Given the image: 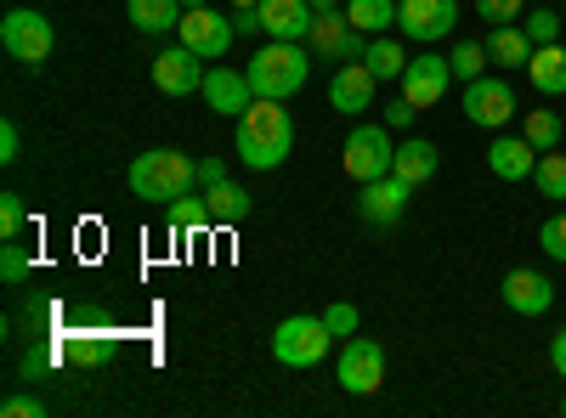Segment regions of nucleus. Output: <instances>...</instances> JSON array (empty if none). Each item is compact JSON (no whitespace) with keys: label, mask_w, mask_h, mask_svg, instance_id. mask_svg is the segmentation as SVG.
<instances>
[{"label":"nucleus","mask_w":566,"mask_h":418,"mask_svg":"<svg viewBox=\"0 0 566 418\" xmlns=\"http://www.w3.org/2000/svg\"><path fill=\"white\" fill-rule=\"evenodd\" d=\"M408 181L402 175H380V181H363V193H357V215L368 226H397L402 210H408Z\"/></svg>","instance_id":"dca6fc26"},{"label":"nucleus","mask_w":566,"mask_h":418,"mask_svg":"<svg viewBox=\"0 0 566 418\" xmlns=\"http://www.w3.org/2000/svg\"><path fill=\"white\" fill-rule=\"evenodd\" d=\"M29 271H34V266H29V249H23L18 238L0 244V283H23Z\"/></svg>","instance_id":"473e14b6"},{"label":"nucleus","mask_w":566,"mask_h":418,"mask_svg":"<svg viewBox=\"0 0 566 418\" xmlns=\"http://www.w3.org/2000/svg\"><path fill=\"white\" fill-rule=\"evenodd\" d=\"M193 181H199L205 193L221 187V181H227V159H199V164H193Z\"/></svg>","instance_id":"58836bf2"},{"label":"nucleus","mask_w":566,"mask_h":418,"mask_svg":"<svg viewBox=\"0 0 566 418\" xmlns=\"http://www.w3.org/2000/svg\"><path fill=\"white\" fill-rule=\"evenodd\" d=\"M193 164L199 159H187L181 148H148V153H136L130 170H125V187L136 199H148V204H176L199 187L193 181Z\"/></svg>","instance_id":"f03ea898"},{"label":"nucleus","mask_w":566,"mask_h":418,"mask_svg":"<svg viewBox=\"0 0 566 418\" xmlns=\"http://www.w3.org/2000/svg\"><path fill=\"white\" fill-rule=\"evenodd\" d=\"M522 29H527V40H533V45H549V40H560V34H566V18H560V12H549V7H533V18H522Z\"/></svg>","instance_id":"2f4dec72"},{"label":"nucleus","mask_w":566,"mask_h":418,"mask_svg":"<svg viewBox=\"0 0 566 418\" xmlns=\"http://www.w3.org/2000/svg\"><path fill=\"white\" fill-rule=\"evenodd\" d=\"M538 249H544L549 260H560V266H566V210H560V215H549V221L538 226Z\"/></svg>","instance_id":"72a5a7b5"},{"label":"nucleus","mask_w":566,"mask_h":418,"mask_svg":"<svg viewBox=\"0 0 566 418\" xmlns=\"http://www.w3.org/2000/svg\"><path fill=\"white\" fill-rule=\"evenodd\" d=\"M176 40L187 45V52H199L205 63H221L227 45L239 40V29H232V18H216L210 7H187L181 23H176Z\"/></svg>","instance_id":"1a4fd4ad"},{"label":"nucleus","mask_w":566,"mask_h":418,"mask_svg":"<svg viewBox=\"0 0 566 418\" xmlns=\"http://www.w3.org/2000/svg\"><path fill=\"white\" fill-rule=\"evenodd\" d=\"M527 74H533V90H538V97H566V45H560V40L533 45Z\"/></svg>","instance_id":"412c9836"},{"label":"nucleus","mask_w":566,"mask_h":418,"mask_svg":"<svg viewBox=\"0 0 566 418\" xmlns=\"http://www.w3.org/2000/svg\"><path fill=\"white\" fill-rule=\"evenodd\" d=\"M328 345H335V334H328L323 317H283L272 334V356L283 367H317L328 356Z\"/></svg>","instance_id":"423d86ee"},{"label":"nucleus","mask_w":566,"mask_h":418,"mask_svg":"<svg viewBox=\"0 0 566 418\" xmlns=\"http://www.w3.org/2000/svg\"><path fill=\"white\" fill-rule=\"evenodd\" d=\"M413 114H419V108H413V103L402 97V90H397V97L380 108V125H391V130H408V125H413Z\"/></svg>","instance_id":"4c0bfd02"},{"label":"nucleus","mask_w":566,"mask_h":418,"mask_svg":"<svg viewBox=\"0 0 566 418\" xmlns=\"http://www.w3.org/2000/svg\"><path fill=\"white\" fill-rule=\"evenodd\" d=\"M328 7H340V0H312V12H328Z\"/></svg>","instance_id":"a18cd8bd"},{"label":"nucleus","mask_w":566,"mask_h":418,"mask_svg":"<svg viewBox=\"0 0 566 418\" xmlns=\"http://www.w3.org/2000/svg\"><path fill=\"white\" fill-rule=\"evenodd\" d=\"M232 29H239V34H266V29H261V7H244V12H232Z\"/></svg>","instance_id":"a19ab883"},{"label":"nucleus","mask_w":566,"mask_h":418,"mask_svg":"<svg viewBox=\"0 0 566 418\" xmlns=\"http://www.w3.org/2000/svg\"><path fill=\"white\" fill-rule=\"evenodd\" d=\"M453 29H459V0H397V34L437 45Z\"/></svg>","instance_id":"9d476101"},{"label":"nucleus","mask_w":566,"mask_h":418,"mask_svg":"<svg viewBox=\"0 0 566 418\" xmlns=\"http://www.w3.org/2000/svg\"><path fill=\"white\" fill-rule=\"evenodd\" d=\"M538 148L527 142V136H493V148H488V170L499 175V181H527L533 170H538V159H533Z\"/></svg>","instance_id":"a211bd4d"},{"label":"nucleus","mask_w":566,"mask_h":418,"mask_svg":"<svg viewBox=\"0 0 566 418\" xmlns=\"http://www.w3.org/2000/svg\"><path fill=\"white\" fill-rule=\"evenodd\" d=\"M448 63H453V79H464V85H470V79H482L488 63H493V57H488V40H459Z\"/></svg>","instance_id":"c756f323"},{"label":"nucleus","mask_w":566,"mask_h":418,"mask_svg":"<svg viewBox=\"0 0 566 418\" xmlns=\"http://www.w3.org/2000/svg\"><path fill=\"white\" fill-rule=\"evenodd\" d=\"M227 7H232V12H244V7H261V0H227Z\"/></svg>","instance_id":"c03bdc74"},{"label":"nucleus","mask_w":566,"mask_h":418,"mask_svg":"<svg viewBox=\"0 0 566 418\" xmlns=\"http://www.w3.org/2000/svg\"><path fill=\"white\" fill-rule=\"evenodd\" d=\"M488 57H493L499 68H527V57H533L527 29H522V23H493V29H488Z\"/></svg>","instance_id":"4be33fe9"},{"label":"nucleus","mask_w":566,"mask_h":418,"mask_svg":"<svg viewBox=\"0 0 566 418\" xmlns=\"http://www.w3.org/2000/svg\"><path fill=\"white\" fill-rule=\"evenodd\" d=\"M0 45H7L12 63L40 68L45 57H52V45H57V29H52V18L34 12V7H12L7 18H0Z\"/></svg>","instance_id":"39448f33"},{"label":"nucleus","mask_w":566,"mask_h":418,"mask_svg":"<svg viewBox=\"0 0 566 418\" xmlns=\"http://www.w3.org/2000/svg\"><path fill=\"white\" fill-rule=\"evenodd\" d=\"M261 29L266 40H306L312 0H261Z\"/></svg>","instance_id":"aec40b11"},{"label":"nucleus","mask_w":566,"mask_h":418,"mask_svg":"<svg viewBox=\"0 0 566 418\" xmlns=\"http://www.w3.org/2000/svg\"><path fill=\"white\" fill-rule=\"evenodd\" d=\"M306 57H312V52H306L301 40H266L261 52H255V63L244 68L250 85H255V97H272V103L301 97V90H306V74H312Z\"/></svg>","instance_id":"7ed1b4c3"},{"label":"nucleus","mask_w":566,"mask_h":418,"mask_svg":"<svg viewBox=\"0 0 566 418\" xmlns=\"http://www.w3.org/2000/svg\"><path fill=\"white\" fill-rule=\"evenodd\" d=\"M522 136L538 148V153H549V148H560V136H566V125H560V114L555 108H533L527 119H522Z\"/></svg>","instance_id":"cd10ccee"},{"label":"nucleus","mask_w":566,"mask_h":418,"mask_svg":"<svg viewBox=\"0 0 566 418\" xmlns=\"http://www.w3.org/2000/svg\"><path fill=\"white\" fill-rule=\"evenodd\" d=\"M499 294H504V306H510L515 317H544V311L555 306V283H549L544 271H533V266H515V271H504Z\"/></svg>","instance_id":"2eb2a0df"},{"label":"nucleus","mask_w":566,"mask_h":418,"mask_svg":"<svg viewBox=\"0 0 566 418\" xmlns=\"http://www.w3.org/2000/svg\"><path fill=\"white\" fill-rule=\"evenodd\" d=\"M560 18H566V0H560Z\"/></svg>","instance_id":"de8ad7c7"},{"label":"nucleus","mask_w":566,"mask_h":418,"mask_svg":"<svg viewBox=\"0 0 566 418\" xmlns=\"http://www.w3.org/2000/svg\"><path fill=\"white\" fill-rule=\"evenodd\" d=\"M363 63H368V74L374 79H402V68H408V52L391 40V34H374L368 40V52H363Z\"/></svg>","instance_id":"bb28decb"},{"label":"nucleus","mask_w":566,"mask_h":418,"mask_svg":"<svg viewBox=\"0 0 566 418\" xmlns=\"http://www.w3.org/2000/svg\"><path fill=\"white\" fill-rule=\"evenodd\" d=\"M205 74H210L205 57H199V52H187L181 40L170 45V52L154 57V85L165 90V97H193V90L205 85Z\"/></svg>","instance_id":"4468645a"},{"label":"nucleus","mask_w":566,"mask_h":418,"mask_svg":"<svg viewBox=\"0 0 566 418\" xmlns=\"http://www.w3.org/2000/svg\"><path fill=\"white\" fill-rule=\"evenodd\" d=\"M335 379H340V390H346V396H374V390L386 385V345H380V340L352 334V340H346V351H340Z\"/></svg>","instance_id":"6e6552de"},{"label":"nucleus","mask_w":566,"mask_h":418,"mask_svg":"<svg viewBox=\"0 0 566 418\" xmlns=\"http://www.w3.org/2000/svg\"><path fill=\"white\" fill-rule=\"evenodd\" d=\"M346 18L374 40V34H391L397 29V0H346Z\"/></svg>","instance_id":"a878e982"},{"label":"nucleus","mask_w":566,"mask_h":418,"mask_svg":"<svg viewBox=\"0 0 566 418\" xmlns=\"http://www.w3.org/2000/svg\"><path fill=\"white\" fill-rule=\"evenodd\" d=\"M45 407H40V396H7L0 401V418H40Z\"/></svg>","instance_id":"ea45409f"},{"label":"nucleus","mask_w":566,"mask_h":418,"mask_svg":"<svg viewBox=\"0 0 566 418\" xmlns=\"http://www.w3.org/2000/svg\"><path fill=\"white\" fill-rule=\"evenodd\" d=\"M181 7H210V0H181Z\"/></svg>","instance_id":"49530a36"},{"label":"nucleus","mask_w":566,"mask_h":418,"mask_svg":"<svg viewBox=\"0 0 566 418\" xmlns=\"http://www.w3.org/2000/svg\"><path fill=\"white\" fill-rule=\"evenodd\" d=\"M448 85H453V63L437 57V52L408 57V68H402V79H397V90H402L413 108H437V103L448 97Z\"/></svg>","instance_id":"9b49d317"},{"label":"nucleus","mask_w":566,"mask_h":418,"mask_svg":"<svg viewBox=\"0 0 566 418\" xmlns=\"http://www.w3.org/2000/svg\"><path fill=\"white\" fill-rule=\"evenodd\" d=\"M306 52L317 63H363L368 52V34L346 18V7H328V12H312V29H306Z\"/></svg>","instance_id":"20e7f679"},{"label":"nucleus","mask_w":566,"mask_h":418,"mask_svg":"<svg viewBox=\"0 0 566 418\" xmlns=\"http://www.w3.org/2000/svg\"><path fill=\"white\" fill-rule=\"evenodd\" d=\"M476 18H488V23H522L527 0H476Z\"/></svg>","instance_id":"c9c22d12"},{"label":"nucleus","mask_w":566,"mask_h":418,"mask_svg":"<svg viewBox=\"0 0 566 418\" xmlns=\"http://www.w3.org/2000/svg\"><path fill=\"white\" fill-rule=\"evenodd\" d=\"M391 159H397V142H391V125H357L352 136H346V148H340V164H346V175L357 181H380V175H391Z\"/></svg>","instance_id":"0eeeda50"},{"label":"nucleus","mask_w":566,"mask_h":418,"mask_svg":"<svg viewBox=\"0 0 566 418\" xmlns=\"http://www.w3.org/2000/svg\"><path fill=\"white\" fill-rule=\"evenodd\" d=\"M549 367H555V374L566 379V329H560V334L549 340Z\"/></svg>","instance_id":"37998d69"},{"label":"nucleus","mask_w":566,"mask_h":418,"mask_svg":"<svg viewBox=\"0 0 566 418\" xmlns=\"http://www.w3.org/2000/svg\"><path fill=\"white\" fill-rule=\"evenodd\" d=\"M323 322H328V334H335V340H352L357 334V306L352 300H335V306L323 311Z\"/></svg>","instance_id":"e433bc0d"},{"label":"nucleus","mask_w":566,"mask_h":418,"mask_svg":"<svg viewBox=\"0 0 566 418\" xmlns=\"http://www.w3.org/2000/svg\"><path fill=\"white\" fill-rule=\"evenodd\" d=\"M533 187L544 199H566V153H538V170H533Z\"/></svg>","instance_id":"7c9ffc66"},{"label":"nucleus","mask_w":566,"mask_h":418,"mask_svg":"<svg viewBox=\"0 0 566 418\" xmlns=\"http://www.w3.org/2000/svg\"><path fill=\"white\" fill-rule=\"evenodd\" d=\"M52 345H57L63 362H80V367H97V362L114 356V334H80L74 329V334H57Z\"/></svg>","instance_id":"b1692460"},{"label":"nucleus","mask_w":566,"mask_h":418,"mask_svg":"<svg viewBox=\"0 0 566 418\" xmlns=\"http://www.w3.org/2000/svg\"><path fill=\"white\" fill-rule=\"evenodd\" d=\"M23 226H29V204L18 193H0V238H18Z\"/></svg>","instance_id":"f704fd0d"},{"label":"nucleus","mask_w":566,"mask_h":418,"mask_svg":"<svg viewBox=\"0 0 566 418\" xmlns=\"http://www.w3.org/2000/svg\"><path fill=\"white\" fill-rule=\"evenodd\" d=\"M464 119L476 125V130H504L510 119H515V90H510V79H470L464 85Z\"/></svg>","instance_id":"f8f14e48"},{"label":"nucleus","mask_w":566,"mask_h":418,"mask_svg":"<svg viewBox=\"0 0 566 418\" xmlns=\"http://www.w3.org/2000/svg\"><path fill=\"white\" fill-rule=\"evenodd\" d=\"M442 170V148L424 142V136H408V142H397V159H391V175H402L408 187H424Z\"/></svg>","instance_id":"6ab92c4d"},{"label":"nucleus","mask_w":566,"mask_h":418,"mask_svg":"<svg viewBox=\"0 0 566 418\" xmlns=\"http://www.w3.org/2000/svg\"><path fill=\"white\" fill-rule=\"evenodd\" d=\"M181 0H125V18L142 29V34H170L181 23Z\"/></svg>","instance_id":"5701e85b"},{"label":"nucleus","mask_w":566,"mask_h":418,"mask_svg":"<svg viewBox=\"0 0 566 418\" xmlns=\"http://www.w3.org/2000/svg\"><path fill=\"white\" fill-rule=\"evenodd\" d=\"M374 85H380V79L368 74V63H340L335 74H328V108L346 114V119L368 114L374 108Z\"/></svg>","instance_id":"f3484780"},{"label":"nucleus","mask_w":566,"mask_h":418,"mask_svg":"<svg viewBox=\"0 0 566 418\" xmlns=\"http://www.w3.org/2000/svg\"><path fill=\"white\" fill-rule=\"evenodd\" d=\"M18 148H23V142H18V125L7 119V125H0V159L12 164V159H18Z\"/></svg>","instance_id":"79ce46f5"},{"label":"nucleus","mask_w":566,"mask_h":418,"mask_svg":"<svg viewBox=\"0 0 566 418\" xmlns=\"http://www.w3.org/2000/svg\"><path fill=\"white\" fill-rule=\"evenodd\" d=\"M290 153H295V119H290V108L272 103V97H255L239 114V159L250 170H277Z\"/></svg>","instance_id":"f257e3e1"},{"label":"nucleus","mask_w":566,"mask_h":418,"mask_svg":"<svg viewBox=\"0 0 566 418\" xmlns=\"http://www.w3.org/2000/svg\"><path fill=\"white\" fill-rule=\"evenodd\" d=\"M199 97H205V108H210V114L239 119V114L255 103V85H250V74H244V68L210 63V74H205V85H199Z\"/></svg>","instance_id":"ddd939ff"},{"label":"nucleus","mask_w":566,"mask_h":418,"mask_svg":"<svg viewBox=\"0 0 566 418\" xmlns=\"http://www.w3.org/2000/svg\"><path fill=\"white\" fill-rule=\"evenodd\" d=\"M205 199H210L216 226H239V221H250V210H255V199L239 187V181H221V187H210Z\"/></svg>","instance_id":"393cba45"},{"label":"nucleus","mask_w":566,"mask_h":418,"mask_svg":"<svg viewBox=\"0 0 566 418\" xmlns=\"http://www.w3.org/2000/svg\"><path fill=\"white\" fill-rule=\"evenodd\" d=\"M560 412H566V396H560Z\"/></svg>","instance_id":"09e8293b"},{"label":"nucleus","mask_w":566,"mask_h":418,"mask_svg":"<svg viewBox=\"0 0 566 418\" xmlns=\"http://www.w3.org/2000/svg\"><path fill=\"white\" fill-rule=\"evenodd\" d=\"M165 226H176V232H210L216 226L210 199H176V204H165Z\"/></svg>","instance_id":"c85d7f7f"}]
</instances>
